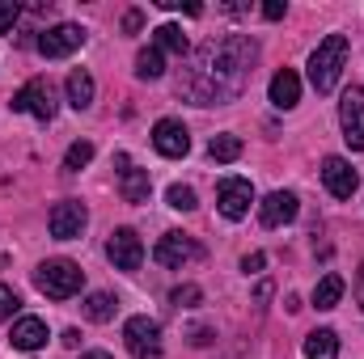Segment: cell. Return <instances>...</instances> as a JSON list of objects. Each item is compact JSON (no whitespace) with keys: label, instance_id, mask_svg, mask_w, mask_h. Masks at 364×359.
<instances>
[{"label":"cell","instance_id":"1","mask_svg":"<svg viewBox=\"0 0 364 359\" xmlns=\"http://www.w3.org/2000/svg\"><path fill=\"white\" fill-rule=\"evenodd\" d=\"M255 64V43L246 38H212L191 55V68L178 77V93L191 97L195 106H216V101H233L242 97L250 68Z\"/></svg>","mask_w":364,"mask_h":359},{"label":"cell","instance_id":"2","mask_svg":"<svg viewBox=\"0 0 364 359\" xmlns=\"http://www.w3.org/2000/svg\"><path fill=\"white\" fill-rule=\"evenodd\" d=\"M343 64H348V38L343 34H326L318 43V51L309 55V81L318 93H331L343 77Z\"/></svg>","mask_w":364,"mask_h":359},{"label":"cell","instance_id":"3","mask_svg":"<svg viewBox=\"0 0 364 359\" xmlns=\"http://www.w3.org/2000/svg\"><path fill=\"white\" fill-rule=\"evenodd\" d=\"M81 283H85V270L77 267V263H68V258H51V263H43V267L34 270V287L43 296H51V300L77 296Z\"/></svg>","mask_w":364,"mask_h":359},{"label":"cell","instance_id":"4","mask_svg":"<svg viewBox=\"0 0 364 359\" xmlns=\"http://www.w3.org/2000/svg\"><path fill=\"white\" fill-rule=\"evenodd\" d=\"M123 343H127L132 359H161V326L153 317H144V313L140 317H127Z\"/></svg>","mask_w":364,"mask_h":359},{"label":"cell","instance_id":"5","mask_svg":"<svg viewBox=\"0 0 364 359\" xmlns=\"http://www.w3.org/2000/svg\"><path fill=\"white\" fill-rule=\"evenodd\" d=\"M13 110H26V114H34V118H43V123H51L55 118V89H51V81L47 77H34V81H26L21 89L13 93Z\"/></svg>","mask_w":364,"mask_h":359},{"label":"cell","instance_id":"6","mask_svg":"<svg viewBox=\"0 0 364 359\" xmlns=\"http://www.w3.org/2000/svg\"><path fill=\"white\" fill-rule=\"evenodd\" d=\"M85 224H90V211H85V203H77V199L55 203L51 216H47V228H51L55 241H77V237L85 233Z\"/></svg>","mask_w":364,"mask_h":359},{"label":"cell","instance_id":"7","mask_svg":"<svg viewBox=\"0 0 364 359\" xmlns=\"http://www.w3.org/2000/svg\"><path fill=\"white\" fill-rule=\"evenodd\" d=\"M339 123H343V140L352 153H364V89L348 85L343 101H339Z\"/></svg>","mask_w":364,"mask_h":359},{"label":"cell","instance_id":"8","mask_svg":"<svg viewBox=\"0 0 364 359\" xmlns=\"http://www.w3.org/2000/svg\"><path fill=\"white\" fill-rule=\"evenodd\" d=\"M250 203H255V186L246 178H225L216 186V207L225 220H242L250 216Z\"/></svg>","mask_w":364,"mask_h":359},{"label":"cell","instance_id":"9","mask_svg":"<svg viewBox=\"0 0 364 359\" xmlns=\"http://www.w3.org/2000/svg\"><path fill=\"white\" fill-rule=\"evenodd\" d=\"M153 258H157L161 267H170V270H182L186 263L203 258V250H199V241H195V237H186V233H166V237L157 241Z\"/></svg>","mask_w":364,"mask_h":359},{"label":"cell","instance_id":"10","mask_svg":"<svg viewBox=\"0 0 364 359\" xmlns=\"http://www.w3.org/2000/svg\"><path fill=\"white\" fill-rule=\"evenodd\" d=\"M77 47H85V30L73 26V21H60V26H51V30L38 34V51H43L47 60H64V55H73Z\"/></svg>","mask_w":364,"mask_h":359},{"label":"cell","instance_id":"11","mask_svg":"<svg viewBox=\"0 0 364 359\" xmlns=\"http://www.w3.org/2000/svg\"><path fill=\"white\" fill-rule=\"evenodd\" d=\"M106 258L114 263V270H140L144 263V241L136 237V228H114L106 241Z\"/></svg>","mask_w":364,"mask_h":359},{"label":"cell","instance_id":"12","mask_svg":"<svg viewBox=\"0 0 364 359\" xmlns=\"http://www.w3.org/2000/svg\"><path fill=\"white\" fill-rule=\"evenodd\" d=\"M296 211H301V203H296L292 190H272V194L259 203V224H263V228H284V224L296 220Z\"/></svg>","mask_w":364,"mask_h":359},{"label":"cell","instance_id":"13","mask_svg":"<svg viewBox=\"0 0 364 359\" xmlns=\"http://www.w3.org/2000/svg\"><path fill=\"white\" fill-rule=\"evenodd\" d=\"M153 148H157L161 157L178 161V157L191 153V136H186V127H182L178 118H161V123L153 127Z\"/></svg>","mask_w":364,"mask_h":359},{"label":"cell","instance_id":"14","mask_svg":"<svg viewBox=\"0 0 364 359\" xmlns=\"http://www.w3.org/2000/svg\"><path fill=\"white\" fill-rule=\"evenodd\" d=\"M322 182H326V190H331L335 199H352L356 186H360V174L352 170V161H343V157H326V161H322Z\"/></svg>","mask_w":364,"mask_h":359},{"label":"cell","instance_id":"15","mask_svg":"<svg viewBox=\"0 0 364 359\" xmlns=\"http://www.w3.org/2000/svg\"><path fill=\"white\" fill-rule=\"evenodd\" d=\"M9 343H13L17 351H38V347L47 343V321H43V317H17Z\"/></svg>","mask_w":364,"mask_h":359},{"label":"cell","instance_id":"16","mask_svg":"<svg viewBox=\"0 0 364 359\" xmlns=\"http://www.w3.org/2000/svg\"><path fill=\"white\" fill-rule=\"evenodd\" d=\"M119 165H123L119 194H123L127 203H149V190H153V182H149V170H136V165H127V157H119Z\"/></svg>","mask_w":364,"mask_h":359},{"label":"cell","instance_id":"17","mask_svg":"<svg viewBox=\"0 0 364 359\" xmlns=\"http://www.w3.org/2000/svg\"><path fill=\"white\" fill-rule=\"evenodd\" d=\"M272 106H279V110H292L296 101H301V77L292 72V68H279L272 77Z\"/></svg>","mask_w":364,"mask_h":359},{"label":"cell","instance_id":"18","mask_svg":"<svg viewBox=\"0 0 364 359\" xmlns=\"http://www.w3.org/2000/svg\"><path fill=\"white\" fill-rule=\"evenodd\" d=\"M90 101H93V77L85 68H73L68 72V106L73 110H90Z\"/></svg>","mask_w":364,"mask_h":359},{"label":"cell","instance_id":"19","mask_svg":"<svg viewBox=\"0 0 364 359\" xmlns=\"http://www.w3.org/2000/svg\"><path fill=\"white\" fill-rule=\"evenodd\" d=\"M305 359H339V334L335 330H314L305 338Z\"/></svg>","mask_w":364,"mask_h":359},{"label":"cell","instance_id":"20","mask_svg":"<svg viewBox=\"0 0 364 359\" xmlns=\"http://www.w3.org/2000/svg\"><path fill=\"white\" fill-rule=\"evenodd\" d=\"M343 296V279L339 275H322L318 287H314V309H335Z\"/></svg>","mask_w":364,"mask_h":359},{"label":"cell","instance_id":"21","mask_svg":"<svg viewBox=\"0 0 364 359\" xmlns=\"http://www.w3.org/2000/svg\"><path fill=\"white\" fill-rule=\"evenodd\" d=\"M161 72H166L161 51H157V47H144V51L136 55V77H140V81H161Z\"/></svg>","mask_w":364,"mask_h":359},{"label":"cell","instance_id":"22","mask_svg":"<svg viewBox=\"0 0 364 359\" xmlns=\"http://www.w3.org/2000/svg\"><path fill=\"white\" fill-rule=\"evenodd\" d=\"M208 157H212V161H220V165H229V161H237V157H242V140H237V136H229V131H225V136H212Z\"/></svg>","mask_w":364,"mask_h":359},{"label":"cell","instance_id":"23","mask_svg":"<svg viewBox=\"0 0 364 359\" xmlns=\"http://www.w3.org/2000/svg\"><path fill=\"white\" fill-rule=\"evenodd\" d=\"M153 34H157V51H174V55H186V34H182V26L166 21V26H157Z\"/></svg>","mask_w":364,"mask_h":359},{"label":"cell","instance_id":"24","mask_svg":"<svg viewBox=\"0 0 364 359\" xmlns=\"http://www.w3.org/2000/svg\"><path fill=\"white\" fill-rule=\"evenodd\" d=\"M114 309H119V304H114L110 292H90V300H85V317H90V321H110Z\"/></svg>","mask_w":364,"mask_h":359},{"label":"cell","instance_id":"25","mask_svg":"<svg viewBox=\"0 0 364 359\" xmlns=\"http://www.w3.org/2000/svg\"><path fill=\"white\" fill-rule=\"evenodd\" d=\"M90 161H93V144H90V140H77V144H73V148L64 153V170H68V174L85 170Z\"/></svg>","mask_w":364,"mask_h":359},{"label":"cell","instance_id":"26","mask_svg":"<svg viewBox=\"0 0 364 359\" xmlns=\"http://www.w3.org/2000/svg\"><path fill=\"white\" fill-rule=\"evenodd\" d=\"M166 199H170V207H174V211H195V207H199V203H195V190H191V186H182V182L170 186V194H166Z\"/></svg>","mask_w":364,"mask_h":359},{"label":"cell","instance_id":"27","mask_svg":"<svg viewBox=\"0 0 364 359\" xmlns=\"http://www.w3.org/2000/svg\"><path fill=\"white\" fill-rule=\"evenodd\" d=\"M170 300H174L178 309H195V304L203 300V292H199L195 283H182V287H174V292H170Z\"/></svg>","mask_w":364,"mask_h":359},{"label":"cell","instance_id":"28","mask_svg":"<svg viewBox=\"0 0 364 359\" xmlns=\"http://www.w3.org/2000/svg\"><path fill=\"white\" fill-rule=\"evenodd\" d=\"M17 17H21V4L17 0H0V34H9L17 26Z\"/></svg>","mask_w":364,"mask_h":359},{"label":"cell","instance_id":"29","mask_svg":"<svg viewBox=\"0 0 364 359\" xmlns=\"http://www.w3.org/2000/svg\"><path fill=\"white\" fill-rule=\"evenodd\" d=\"M21 309V300H17V292L9 287V283H0V321H9L13 313Z\"/></svg>","mask_w":364,"mask_h":359},{"label":"cell","instance_id":"30","mask_svg":"<svg viewBox=\"0 0 364 359\" xmlns=\"http://www.w3.org/2000/svg\"><path fill=\"white\" fill-rule=\"evenodd\" d=\"M263 267H267V254H259V250L242 258V270H246V275H259V270H263Z\"/></svg>","mask_w":364,"mask_h":359},{"label":"cell","instance_id":"31","mask_svg":"<svg viewBox=\"0 0 364 359\" xmlns=\"http://www.w3.org/2000/svg\"><path fill=\"white\" fill-rule=\"evenodd\" d=\"M284 13H288V4H284V0H267V4H263V17H267V21H279Z\"/></svg>","mask_w":364,"mask_h":359},{"label":"cell","instance_id":"32","mask_svg":"<svg viewBox=\"0 0 364 359\" xmlns=\"http://www.w3.org/2000/svg\"><path fill=\"white\" fill-rule=\"evenodd\" d=\"M123 30H132V34H136V30H140V13H136V9H132V13H127V17H123Z\"/></svg>","mask_w":364,"mask_h":359},{"label":"cell","instance_id":"33","mask_svg":"<svg viewBox=\"0 0 364 359\" xmlns=\"http://www.w3.org/2000/svg\"><path fill=\"white\" fill-rule=\"evenodd\" d=\"M64 347H81V330H64Z\"/></svg>","mask_w":364,"mask_h":359},{"label":"cell","instance_id":"34","mask_svg":"<svg viewBox=\"0 0 364 359\" xmlns=\"http://www.w3.org/2000/svg\"><path fill=\"white\" fill-rule=\"evenodd\" d=\"M356 300H360V309H364V267H360V275H356Z\"/></svg>","mask_w":364,"mask_h":359},{"label":"cell","instance_id":"35","mask_svg":"<svg viewBox=\"0 0 364 359\" xmlns=\"http://www.w3.org/2000/svg\"><path fill=\"white\" fill-rule=\"evenodd\" d=\"M81 359H110V355H106V351H85Z\"/></svg>","mask_w":364,"mask_h":359}]
</instances>
